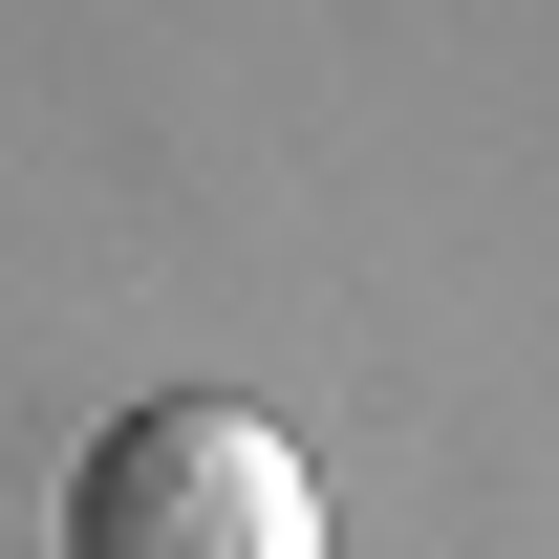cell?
Returning <instances> with one entry per match:
<instances>
[{"label": "cell", "instance_id": "1", "mask_svg": "<svg viewBox=\"0 0 559 559\" xmlns=\"http://www.w3.org/2000/svg\"><path fill=\"white\" fill-rule=\"evenodd\" d=\"M66 559H323V474H301L259 409L173 388V409H130L108 452H86Z\"/></svg>", "mask_w": 559, "mask_h": 559}]
</instances>
